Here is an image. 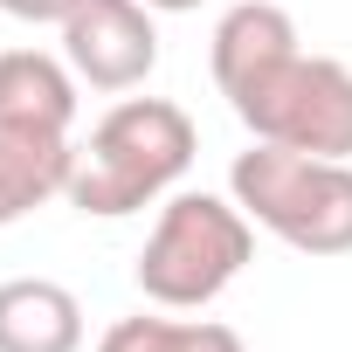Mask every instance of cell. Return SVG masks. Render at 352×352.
Masks as SVG:
<instances>
[{
	"label": "cell",
	"instance_id": "cell-1",
	"mask_svg": "<svg viewBox=\"0 0 352 352\" xmlns=\"http://www.w3.org/2000/svg\"><path fill=\"white\" fill-rule=\"evenodd\" d=\"M194 152H201V131L173 97H118L76 145V173L63 201L76 214L124 221L138 208H159L180 187Z\"/></svg>",
	"mask_w": 352,
	"mask_h": 352
},
{
	"label": "cell",
	"instance_id": "cell-2",
	"mask_svg": "<svg viewBox=\"0 0 352 352\" xmlns=\"http://www.w3.org/2000/svg\"><path fill=\"white\" fill-rule=\"evenodd\" d=\"M249 263H256V221L235 208V194L173 187L159 201V221L131 276H138V297L159 311H208Z\"/></svg>",
	"mask_w": 352,
	"mask_h": 352
},
{
	"label": "cell",
	"instance_id": "cell-3",
	"mask_svg": "<svg viewBox=\"0 0 352 352\" xmlns=\"http://www.w3.org/2000/svg\"><path fill=\"white\" fill-rule=\"evenodd\" d=\"M235 208L297 256H352V159H318L290 145H249L228 166Z\"/></svg>",
	"mask_w": 352,
	"mask_h": 352
},
{
	"label": "cell",
	"instance_id": "cell-4",
	"mask_svg": "<svg viewBox=\"0 0 352 352\" xmlns=\"http://www.w3.org/2000/svg\"><path fill=\"white\" fill-rule=\"evenodd\" d=\"M228 111L249 124L263 145L318 152V159H352V69L338 56H276L256 69L242 90H228Z\"/></svg>",
	"mask_w": 352,
	"mask_h": 352
},
{
	"label": "cell",
	"instance_id": "cell-5",
	"mask_svg": "<svg viewBox=\"0 0 352 352\" xmlns=\"http://www.w3.org/2000/svg\"><path fill=\"white\" fill-rule=\"evenodd\" d=\"M63 63L76 69V83L124 97L159 69V14L145 0H83L63 21Z\"/></svg>",
	"mask_w": 352,
	"mask_h": 352
},
{
	"label": "cell",
	"instance_id": "cell-6",
	"mask_svg": "<svg viewBox=\"0 0 352 352\" xmlns=\"http://www.w3.org/2000/svg\"><path fill=\"white\" fill-rule=\"evenodd\" d=\"M76 69L49 49H8L0 56V124L8 131H49V138H69L76 124Z\"/></svg>",
	"mask_w": 352,
	"mask_h": 352
},
{
	"label": "cell",
	"instance_id": "cell-7",
	"mask_svg": "<svg viewBox=\"0 0 352 352\" xmlns=\"http://www.w3.org/2000/svg\"><path fill=\"white\" fill-rule=\"evenodd\" d=\"M0 352H83V297L56 276L0 283Z\"/></svg>",
	"mask_w": 352,
	"mask_h": 352
},
{
	"label": "cell",
	"instance_id": "cell-8",
	"mask_svg": "<svg viewBox=\"0 0 352 352\" xmlns=\"http://www.w3.org/2000/svg\"><path fill=\"white\" fill-rule=\"evenodd\" d=\"M297 49V21L276 0H235V8L214 21V42H208V69H214V90H242L256 69H270L276 56Z\"/></svg>",
	"mask_w": 352,
	"mask_h": 352
},
{
	"label": "cell",
	"instance_id": "cell-9",
	"mask_svg": "<svg viewBox=\"0 0 352 352\" xmlns=\"http://www.w3.org/2000/svg\"><path fill=\"white\" fill-rule=\"evenodd\" d=\"M69 173H76V138L8 131L0 124V228H14L21 214H35L56 194H69Z\"/></svg>",
	"mask_w": 352,
	"mask_h": 352
},
{
	"label": "cell",
	"instance_id": "cell-10",
	"mask_svg": "<svg viewBox=\"0 0 352 352\" xmlns=\"http://www.w3.org/2000/svg\"><path fill=\"white\" fill-rule=\"evenodd\" d=\"M97 352H249V345L221 318H145V311H131L97 338Z\"/></svg>",
	"mask_w": 352,
	"mask_h": 352
},
{
	"label": "cell",
	"instance_id": "cell-11",
	"mask_svg": "<svg viewBox=\"0 0 352 352\" xmlns=\"http://www.w3.org/2000/svg\"><path fill=\"white\" fill-rule=\"evenodd\" d=\"M83 0H0V14L8 21H28V28H63Z\"/></svg>",
	"mask_w": 352,
	"mask_h": 352
},
{
	"label": "cell",
	"instance_id": "cell-12",
	"mask_svg": "<svg viewBox=\"0 0 352 352\" xmlns=\"http://www.w3.org/2000/svg\"><path fill=\"white\" fill-rule=\"evenodd\" d=\"M152 14H194V8H208V0H145Z\"/></svg>",
	"mask_w": 352,
	"mask_h": 352
}]
</instances>
